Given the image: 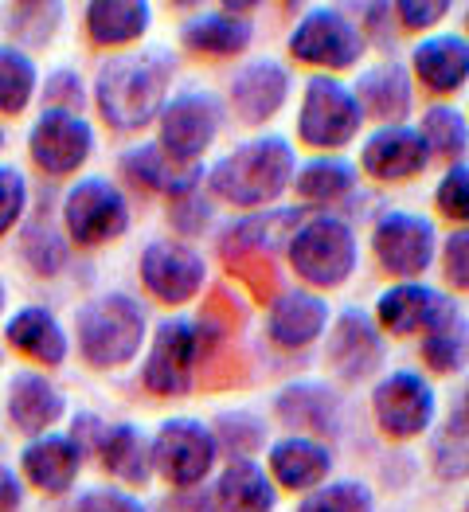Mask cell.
<instances>
[{
  "label": "cell",
  "instance_id": "obj_18",
  "mask_svg": "<svg viewBox=\"0 0 469 512\" xmlns=\"http://www.w3.org/2000/svg\"><path fill=\"white\" fill-rule=\"evenodd\" d=\"M454 301H446L438 290L430 286H415V282H403L395 290H387L380 298V325L395 337H411V333H427L442 321V313L450 309Z\"/></svg>",
  "mask_w": 469,
  "mask_h": 512
},
{
  "label": "cell",
  "instance_id": "obj_33",
  "mask_svg": "<svg viewBox=\"0 0 469 512\" xmlns=\"http://www.w3.org/2000/svg\"><path fill=\"white\" fill-rule=\"evenodd\" d=\"M356 184V169L348 161H313L294 176V188H298L301 200H313V204H333L352 192Z\"/></svg>",
  "mask_w": 469,
  "mask_h": 512
},
{
  "label": "cell",
  "instance_id": "obj_13",
  "mask_svg": "<svg viewBox=\"0 0 469 512\" xmlns=\"http://www.w3.org/2000/svg\"><path fill=\"white\" fill-rule=\"evenodd\" d=\"M141 282L165 305H184L204 286V258L184 243H172V239L149 243L141 255Z\"/></svg>",
  "mask_w": 469,
  "mask_h": 512
},
{
  "label": "cell",
  "instance_id": "obj_12",
  "mask_svg": "<svg viewBox=\"0 0 469 512\" xmlns=\"http://www.w3.org/2000/svg\"><path fill=\"white\" fill-rule=\"evenodd\" d=\"M372 411L387 438H415L434 419V391L415 372H391L372 395Z\"/></svg>",
  "mask_w": 469,
  "mask_h": 512
},
{
  "label": "cell",
  "instance_id": "obj_11",
  "mask_svg": "<svg viewBox=\"0 0 469 512\" xmlns=\"http://www.w3.org/2000/svg\"><path fill=\"white\" fill-rule=\"evenodd\" d=\"M32 161L51 176H71L86 165L94 149V129L86 118L71 110H43V118L32 126Z\"/></svg>",
  "mask_w": 469,
  "mask_h": 512
},
{
  "label": "cell",
  "instance_id": "obj_10",
  "mask_svg": "<svg viewBox=\"0 0 469 512\" xmlns=\"http://www.w3.org/2000/svg\"><path fill=\"white\" fill-rule=\"evenodd\" d=\"M290 51L298 55L301 63L344 71V67H352L360 59L364 36H360V28L344 12H337V8H317V12H309L301 20L298 32L290 36Z\"/></svg>",
  "mask_w": 469,
  "mask_h": 512
},
{
  "label": "cell",
  "instance_id": "obj_35",
  "mask_svg": "<svg viewBox=\"0 0 469 512\" xmlns=\"http://www.w3.org/2000/svg\"><path fill=\"white\" fill-rule=\"evenodd\" d=\"M36 94V63L16 51L0 47V114H20Z\"/></svg>",
  "mask_w": 469,
  "mask_h": 512
},
{
  "label": "cell",
  "instance_id": "obj_30",
  "mask_svg": "<svg viewBox=\"0 0 469 512\" xmlns=\"http://www.w3.org/2000/svg\"><path fill=\"white\" fill-rule=\"evenodd\" d=\"M215 509L223 512H274V489L266 481V473L255 462L235 458L219 485H215Z\"/></svg>",
  "mask_w": 469,
  "mask_h": 512
},
{
  "label": "cell",
  "instance_id": "obj_34",
  "mask_svg": "<svg viewBox=\"0 0 469 512\" xmlns=\"http://www.w3.org/2000/svg\"><path fill=\"white\" fill-rule=\"evenodd\" d=\"M278 411H282L286 423H298V427L321 430V434L337 430L333 427V423H337V419H333V399H329L325 387H317V384H301V387L282 391Z\"/></svg>",
  "mask_w": 469,
  "mask_h": 512
},
{
  "label": "cell",
  "instance_id": "obj_39",
  "mask_svg": "<svg viewBox=\"0 0 469 512\" xmlns=\"http://www.w3.org/2000/svg\"><path fill=\"white\" fill-rule=\"evenodd\" d=\"M59 16H63L59 4H20V8H12V32L24 40L28 28H36L28 43H43L51 40V32L59 28Z\"/></svg>",
  "mask_w": 469,
  "mask_h": 512
},
{
  "label": "cell",
  "instance_id": "obj_15",
  "mask_svg": "<svg viewBox=\"0 0 469 512\" xmlns=\"http://www.w3.org/2000/svg\"><path fill=\"white\" fill-rule=\"evenodd\" d=\"M298 223H301V215L294 212V208L251 215V219H243L239 227L227 231V239H223V258H227V262H251V258H255L258 266H266V262H274V251H278L282 243L294 239Z\"/></svg>",
  "mask_w": 469,
  "mask_h": 512
},
{
  "label": "cell",
  "instance_id": "obj_23",
  "mask_svg": "<svg viewBox=\"0 0 469 512\" xmlns=\"http://www.w3.org/2000/svg\"><path fill=\"white\" fill-rule=\"evenodd\" d=\"M329 305L313 294H282L270 305V341L282 348H305L321 337Z\"/></svg>",
  "mask_w": 469,
  "mask_h": 512
},
{
  "label": "cell",
  "instance_id": "obj_17",
  "mask_svg": "<svg viewBox=\"0 0 469 512\" xmlns=\"http://www.w3.org/2000/svg\"><path fill=\"white\" fill-rule=\"evenodd\" d=\"M427 161L430 153L423 137L403 126H384L380 133H372L364 153H360L364 172L376 176V180H407V176L427 169Z\"/></svg>",
  "mask_w": 469,
  "mask_h": 512
},
{
  "label": "cell",
  "instance_id": "obj_26",
  "mask_svg": "<svg viewBox=\"0 0 469 512\" xmlns=\"http://www.w3.org/2000/svg\"><path fill=\"white\" fill-rule=\"evenodd\" d=\"M415 71L423 86L438 90V94H450L466 83L469 75V51L462 36H438L415 47Z\"/></svg>",
  "mask_w": 469,
  "mask_h": 512
},
{
  "label": "cell",
  "instance_id": "obj_45",
  "mask_svg": "<svg viewBox=\"0 0 469 512\" xmlns=\"http://www.w3.org/2000/svg\"><path fill=\"white\" fill-rule=\"evenodd\" d=\"M161 512H215V497H204V493H176L172 501H165Z\"/></svg>",
  "mask_w": 469,
  "mask_h": 512
},
{
  "label": "cell",
  "instance_id": "obj_7",
  "mask_svg": "<svg viewBox=\"0 0 469 512\" xmlns=\"http://www.w3.org/2000/svg\"><path fill=\"white\" fill-rule=\"evenodd\" d=\"M208 329L192 321H169L161 325L153 352L145 360V387L153 395H184L192 387V376L208 352Z\"/></svg>",
  "mask_w": 469,
  "mask_h": 512
},
{
  "label": "cell",
  "instance_id": "obj_21",
  "mask_svg": "<svg viewBox=\"0 0 469 512\" xmlns=\"http://www.w3.org/2000/svg\"><path fill=\"white\" fill-rule=\"evenodd\" d=\"M333 470V458L321 442L313 438H282L274 450H270V473L282 489H294V493H309L317 489Z\"/></svg>",
  "mask_w": 469,
  "mask_h": 512
},
{
  "label": "cell",
  "instance_id": "obj_32",
  "mask_svg": "<svg viewBox=\"0 0 469 512\" xmlns=\"http://www.w3.org/2000/svg\"><path fill=\"white\" fill-rule=\"evenodd\" d=\"M423 360L434 372H458L466 360V317L458 313V305H450L442 313V321L423 333Z\"/></svg>",
  "mask_w": 469,
  "mask_h": 512
},
{
  "label": "cell",
  "instance_id": "obj_24",
  "mask_svg": "<svg viewBox=\"0 0 469 512\" xmlns=\"http://www.w3.org/2000/svg\"><path fill=\"white\" fill-rule=\"evenodd\" d=\"M8 341L16 352L32 356L36 364H47V368L67 360V337H63L59 321L40 305H28L8 321Z\"/></svg>",
  "mask_w": 469,
  "mask_h": 512
},
{
  "label": "cell",
  "instance_id": "obj_48",
  "mask_svg": "<svg viewBox=\"0 0 469 512\" xmlns=\"http://www.w3.org/2000/svg\"><path fill=\"white\" fill-rule=\"evenodd\" d=\"M0 309H4V282H0Z\"/></svg>",
  "mask_w": 469,
  "mask_h": 512
},
{
  "label": "cell",
  "instance_id": "obj_8",
  "mask_svg": "<svg viewBox=\"0 0 469 512\" xmlns=\"http://www.w3.org/2000/svg\"><path fill=\"white\" fill-rule=\"evenodd\" d=\"M63 219H67L71 239L83 243V247L118 239V235H126L129 227L126 196L110 180H98V176L79 180L63 200Z\"/></svg>",
  "mask_w": 469,
  "mask_h": 512
},
{
  "label": "cell",
  "instance_id": "obj_43",
  "mask_svg": "<svg viewBox=\"0 0 469 512\" xmlns=\"http://www.w3.org/2000/svg\"><path fill=\"white\" fill-rule=\"evenodd\" d=\"M466 255H469V235H466V231L450 235V243H446V278L454 282V290H458V294H466V286H469Z\"/></svg>",
  "mask_w": 469,
  "mask_h": 512
},
{
  "label": "cell",
  "instance_id": "obj_29",
  "mask_svg": "<svg viewBox=\"0 0 469 512\" xmlns=\"http://www.w3.org/2000/svg\"><path fill=\"white\" fill-rule=\"evenodd\" d=\"M98 454H102V466L126 485H145L149 473H153L149 442L129 423H114V427L102 430L98 434Z\"/></svg>",
  "mask_w": 469,
  "mask_h": 512
},
{
  "label": "cell",
  "instance_id": "obj_44",
  "mask_svg": "<svg viewBox=\"0 0 469 512\" xmlns=\"http://www.w3.org/2000/svg\"><path fill=\"white\" fill-rule=\"evenodd\" d=\"M395 12H399V20H403L407 28H430V24H438V20L450 12V4H446V0H427V4L403 0V4H395Z\"/></svg>",
  "mask_w": 469,
  "mask_h": 512
},
{
  "label": "cell",
  "instance_id": "obj_41",
  "mask_svg": "<svg viewBox=\"0 0 469 512\" xmlns=\"http://www.w3.org/2000/svg\"><path fill=\"white\" fill-rule=\"evenodd\" d=\"M438 212L450 215V219H466L469 212L466 165H454V169L442 176V184H438Z\"/></svg>",
  "mask_w": 469,
  "mask_h": 512
},
{
  "label": "cell",
  "instance_id": "obj_28",
  "mask_svg": "<svg viewBox=\"0 0 469 512\" xmlns=\"http://www.w3.org/2000/svg\"><path fill=\"white\" fill-rule=\"evenodd\" d=\"M149 28V4L137 0H98L86 4V32L90 40L102 47H122L133 43L137 36H145Z\"/></svg>",
  "mask_w": 469,
  "mask_h": 512
},
{
  "label": "cell",
  "instance_id": "obj_9",
  "mask_svg": "<svg viewBox=\"0 0 469 512\" xmlns=\"http://www.w3.org/2000/svg\"><path fill=\"white\" fill-rule=\"evenodd\" d=\"M153 466L176 489L200 485L215 466V438L192 419H169L157 430V442L149 450Z\"/></svg>",
  "mask_w": 469,
  "mask_h": 512
},
{
  "label": "cell",
  "instance_id": "obj_1",
  "mask_svg": "<svg viewBox=\"0 0 469 512\" xmlns=\"http://www.w3.org/2000/svg\"><path fill=\"white\" fill-rule=\"evenodd\" d=\"M172 79L169 55L157 51H133L118 55L102 67L98 75V110L114 129H141L149 126L161 106Z\"/></svg>",
  "mask_w": 469,
  "mask_h": 512
},
{
  "label": "cell",
  "instance_id": "obj_38",
  "mask_svg": "<svg viewBox=\"0 0 469 512\" xmlns=\"http://www.w3.org/2000/svg\"><path fill=\"white\" fill-rule=\"evenodd\" d=\"M24 258L32 262V270H40V274H55L59 266H63V258H67V247L59 243V235L51 231V227H28V235H24Z\"/></svg>",
  "mask_w": 469,
  "mask_h": 512
},
{
  "label": "cell",
  "instance_id": "obj_3",
  "mask_svg": "<svg viewBox=\"0 0 469 512\" xmlns=\"http://www.w3.org/2000/svg\"><path fill=\"white\" fill-rule=\"evenodd\" d=\"M75 329H79V348L94 368H118L141 352L145 313L126 294H110V298L86 301L75 317Z\"/></svg>",
  "mask_w": 469,
  "mask_h": 512
},
{
  "label": "cell",
  "instance_id": "obj_42",
  "mask_svg": "<svg viewBox=\"0 0 469 512\" xmlns=\"http://www.w3.org/2000/svg\"><path fill=\"white\" fill-rule=\"evenodd\" d=\"M75 512H145V509H141V501H133L129 493H118V489H94V493L79 497Z\"/></svg>",
  "mask_w": 469,
  "mask_h": 512
},
{
  "label": "cell",
  "instance_id": "obj_40",
  "mask_svg": "<svg viewBox=\"0 0 469 512\" xmlns=\"http://www.w3.org/2000/svg\"><path fill=\"white\" fill-rule=\"evenodd\" d=\"M24 204H28L24 176L16 169H0V235H8L16 227V219L24 215Z\"/></svg>",
  "mask_w": 469,
  "mask_h": 512
},
{
  "label": "cell",
  "instance_id": "obj_47",
  "mask_svg": "<svg viewBox=\"0 0 469 512\" xmlns=\"http://www.w3.org/2000/svg\"><path fill=\"white\" fill-rule=\"evenodd\" d=\"M71 83H75L71 75H55V79H51V94H67V98H71V110H79V106H83V90Z\"/></svg>",
  "mask_w": 469,
  "mask_h": 512
},
{
  "label": "cell",
  "instance_id": "obj_16",
  "mask_svg": "<svg viewBox=\"0 0 469 512\" xmlns=\"http://www.w3.org/2000/svg\"><path fill=\"white\" fill-rule=\"evenodd\" d=\"M286 94H290V75L274 59H255L235 75L231 106L247 126H258V122H266L282 110Z\"/></svg>",
  "mask_w": 469,
  "mask_h": 512
},
{
  "label": "cell",
  "instance_id": "obj_31",
  "mask_svg": "<svg viewBox=\"0 0 469 512\" xmlns=\"http://www.w3.org/2000/svg\"><path fill=\"white\" fill-rule=\"evenodd\" d=\"M180 40L188 51H200V55H235L251 43V24L247 20H231V16H196L184 24Z\"/></svg>",
  "mask_w": 469,
  "mask_h": 512
},
{
  "label": "cell",
  "instance_id": "obj_14",
  "mask_svg": "<svg viewBox=\"0 0 469 512\" xmlns=\"http://www.w3.org/2000/svg\"><path fill=\"white\" fill-rule=\"evenodd\" d=\"M372 243H376V258H380L387 274L415 278L434 258V227L423 215L387 212L376 227V235H372Z\"/></svg>",
  "mask_w": 469,
  "mask_h": 512
},
{
  "label": "cell",
  "instance_id": "obj_5",
  "mask_svg": "<svg viewBox=\"0 0 469 512\" xmlns=\"http://www.w3.org/2000/svg\"><path fill=\"white\" fill-rule=\"evenodd\" d=\"M219 98L212 90H184L161 110V153L192 169V161L208 149L219 133Z\"/></svg>",
  "mask_w": 469,
  "mask_h": 512
},
{
  "label": "cell",
  "instance_id": "obj_37",
  "mask_svg": "<svg viewBox=\"0 0 469 512\" xmlns=\"http://www.w3.org/2000/svg\"><path fill=\"white\" fill-rule=\"evenodd\" d=\"M298 512H372V497L364 485L356 481H341V485H329V489H317L301 501Z\"/></svg>",
  "mask_w": 469,
  "mask_h": 512
},
{
  "label": "cell",
  "instance_id": "obj_36",
  "mask_svg": "<svg viewBox=\"0 0 469 512\" xmlns=\"http://www.w3.org/2000/svg\"><path fill=\"white\" fill-rule=\"evenodd\" d=\"M419 137H423V145H430L442 157H462L466 153V118L458 110H450V106H434V110L423 114Z\"/></svg>",
  "mask_w": 469,
  "mask_h": 512
},
{
  "label": "cell",
  "instance_id": "obj_4",
  "mask_svg": "<svg viewBox=\"0 0 469 512\" xmlns=\"http://www.w3.org/2000/svg\"><path fill=\"white\" fill-rule=\"evenodd\" d=\"M290 262L309 286L333 290L356 270V235L337 215H313L290 239Z\"/></svg>",
  "mask_w": 469,
  "mask_h": 512
},
{
  "label": "cell",
  "instance_id": "obj_2",
  "mask_svg": "<svg viewBox=\"0 0 469 512\" xmlns=\"http://www.w3.org/2000/svg\"><path fill=\"white\" fill-rule=\"evenodd\" d=\"M294 180V149L282 137L247 141L243 149L227 153L212 169L215 196H223L235 208H262L274 196L286 192Z\"/></svg>",
  "mask_w": 469,
  "mask_h": 512
},
{
  "label": "cell",
  "instance_id": "obj_27",
  "mask_svg": "<svg viewBox=\"0 0 469 512\" xmlns=\"http://www.w3.org/2000/svg\"><path fill=\"white\" fill-rule=\"evenodd\" d=\"M122 169L133 184H141V188H153V192H165V196H188L192 188H196V169H184V165H176L169 161L165 153H161V145H141V149H133L122 157Z\"/></svg>",
  "mask_w": 469,
  "mask_h": 512
},
{
  "label": "cell",
  "instance_id": "obj_22",
  "mask_svg": "<svg viewBox=\"0 0 469 512\" xmlns=\"http://www.w3.org/2000/svg\"><path fill=\"white\" fill-rule=\"evenodd\" d=\"M63 415V395L59 387L47 384L36 372H20L12 387H8V419L16 423V430L24 434H43L47 427H55Z\"/></svg>",
  "mask_w": 469,
  "mask_h": 512
},
{
  "label": "cell",
  "instance_id": "obj_6",
  "mask_svg": "<svg viewBox=\"0 0 469 512\" xmlns=\"http://www.w3.org/2000/svg\"><path fill=\"white\" fill-rule=\"evenodd\" d=\"M360 106L352 90L337 79H309L305 98H301L298 133L313 149H341L360 133Z\"/></svg>",
  "mask_w": 469,
  "mask_h": 512
},
{
  "label": "cell",
  "instance_id": "obj_46",
  "mask_svg": "<svg viewBox=\"0 0 469 512\" xmlns=\"http://www.w3.org/2000/svg\"><path fill=\"white\" fill-rule=\"evenodd\" d=\"M16 505H20V481H16V473L0 466V512L16 509Z\"/></svg>",
  "mask_w": 469,
  "mask_h": 512
},
{
  "label": "cell",
  "instance_id": "obj_49",
  "mask_svg": "<svg viewBox=\"0 0 469 512\" xmlns=\"http://www.w3.org/2000/svg\"><path fill=\"white\" fill-rule=\"evenodd\" d=\"M0 145H4V133H0Z\"/></svg>",
  "mask_w": 469,
  "mask_h": 512
},
{
  "label": "cell",
  "instance_id": "obj_20",
  "mask_svg": "<svg viewBox=\"0 0 469 512\" xmlns=\"http://www.w3.org/2000/svg\"><path fill=\"white\" fill-rule=\"evenodd\" d=\"M79 466H83V446L75 438L47 434L24 450V473L43 493H67L79 477Z\"/></svg>",
  "mask_w": 469,
  "mask_h": 512
},
{
  "label": "cell",
  "instance_id": "obj_25",
  "mask_svg": "<svg viewBox=\"0 0 469 512\" xmlns=\"http://www.w3.org/2000/svg\"><path fill=\"white\" fill-rule=\"evenodd\" d=\"M352 98H356L360 114L399 122V118L411 110V83H407V71H403L399 63H384V67H376V71H368V75L360 79Z\"/></svg>",
  "mask_w": 469,
  "mask_h": 512
},
{
  "label": "cell",
  "instance_id": "obj_19",
  "mask_svg": "<svg viewBox=\"0 0 469 512\" xmlns=\"http://www.w3.org/2000/svg\"><path fill=\"white\" fill-rule=\"evenodd\" d=\"M329 360L337 364V372H341L344 380H360V376H368L384 360L380 333L372 329V321L364 313L348 309L337 321V329L329 337Z\"/></svg>",
  "mask_w": 469,
  "mask_h": 512
}]
</instances>
